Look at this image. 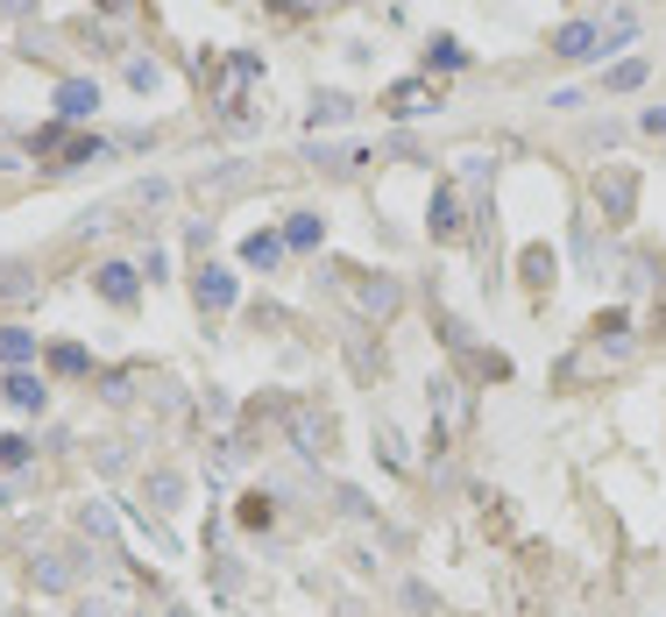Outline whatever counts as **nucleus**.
Masks as SVG:
<instances>
[{
    "instance_id": "f257e3e1",
    "label": "nucleus",
    "mask_w": 666,
    "mask_h": 617,
    "mask_svg": "<svg viewBox=\"0 0 666 617\" xmlns=\"http://www.w3.org/2000/svg\"><path fill=\"white\" fill-rule=\"evenodd\" d=\"M142 263H128V255H107V263H93V292L100 298H107V306L114 312H135V306H142Z\"/></svg>"
},
{
    "instance_id": "f03ea898",
    "label": "nucleus",
    "mask_w": 666,
    "mask_h": 617,
    "mask_svg": "<svg viewBox=\"0 0 666 617\" xmlns=\"http://www.w3.org/2000/svg\"><path fill=\"white\" fill-rule=\"evenodd\" d=\"M596 206L610 228H624L631 214H639V171H624V163H602L596 171Z\"/></svg>"
},
{
    "instance_id": "7ed1b4c3",
    "label": "nucleus",
    "mask_w": 666,
    "mask_h": 617,
    "mask_svg": "<svg viewBox=\"0 0 666 617\" xmlns=\"http://www.w3.org/2000/svg\"><path fill=\"white\" fill-rule=\"evenodd\" d=\"M192 298H199V312H234L241 277L227 263H199V270H192Z\"/></svg>"
},
{
    "instance_id": "20e7f679",
    "label": "nucleus",
    "mask_w": 666,
    "mask_h": 617,
    "mask_svg": "<svg viewBox=\"0 0 666 617\" xmlns=\"http://www.w3.org/2000/svg\"><path fill=\"white\" fill-rule=\"evenodd\" d=\"M461 214H468V192H461V178H440V185H433V206H426V228H433V242H453V235H461Z\"/></svg>"
},
{
    "instance_id": "39448f33",
    "label": "nucleus",
    "mask_w": 666,
    "mask_h": 617,
    "mask_svg": "<svg viewBox=\"0 0 666 617\" xmlns=\"http://www.w3.org/2000/svg\"><path fill=\"white\" fill-rule=\"evenodd\" d=\"M547 50L560 65H588V57H602V22H560Z\"/></svg>"
},
{
    "instance_id": "423d86ee",
    "label": "nucleus",
    "mask_w": 666,
    "mask_h": 617,
    "mask_svg": "<svg viewBox=\"0 0 666 617\" xmlns=\"http://www.w3.org/2000/svg\"><path fill=\"white\" fill-rule=\"evenodd\" d=\"M0 398H8L14 404V412H50V376H43V369H8V376H0Z\"/></svg>"
},
{
    "instance_id": "0eeeda50",
    "label": "nucleus",
    "mask_w": 666,
    "mask_h": 617,
    "mask_svg": "<svg viewBox=\"0 0 666 617\" xmlns=\"http://www.w3.org/2000/svg\"><path fill=\"white\" fill-rule=\"evenodd\" d=\"M79 568L85 561H71V553H36V561H28V582H36L43 596H71L79 590Z\"/></svg>"
},
{
    "instance_id": "6e6552de",
    "label": "nucleus",
    "mask_w": 666,
    "mask_h": 617,
    "mask_svg": "<svg viewBox=\"0 0 666 617\" xmlns=\"http://www.w3.org/2000/svg\"><path fill=\"white\" fill-rule=\"evenodd\" d=\"M50 107H57V122H93V114H100V85L93 79H57V100H50Z\"/></svg>"
},
{
    "instance_id": "1a4fd4ad",
    "label": "nucleus",
    "mask_w": 666,
    "mask_h": 617,
    "mask_svg": "<svg viewBox=\"0 0 666 617\" xmlns=\"http://www.w3.org/2000/svg\"><path fill=\"white\" fill-rule=\"evenodd\" d=\"M383 107L398 114V122H418V114L440 107V85H433V79H404V85H390V93H383Z\"/></svg>"
},
{
    "instance_id": "9d476101",
    "label": "nucleus",
    "mask_w": 666,
    "mask_h": 617,
    "mask_svg": "<svg viewBox=\"0 0 666 617\" xmlns=\"http://www.w3.org/2000/svg\"><path fill=\"white\" fill-rule=\"evenodd\" d=\"M185 469H149L142 476V496H149V511H185Z\"/></svg>"
},
{
    "instance_id": "9b49d317",
    "label": "nucleus",
    "mask_w": 666,
    "mask_h": 617,
    "mask_svg": "<svg viewBox=\"0 0 666 617\" xmlns=\"http://www.w3.org/2000/svg\"><path fill=\"white\" fill-rule=\"evenodd\" d=\"M284 255H291V249H284V228H255L249 242H241V263H249V270H263V277L284 263Z\"/></svg>"
},
{
    "instance_id": "f8f14e48",
    "label": "nucleus",
    "mask_w": 666,
    "mask_h": 617,
    "mask_svg": "<svg viewBox=\"0 0 666 617\" xmlns=\"http://www.w3.org/2000/svg\"><path fill=\"white\" fill-rule=\"evenodd\" d=\"M291 441H298V455H312V461H320L333 433H326V419L312 412V404H291Z\"/></svg>"
},
{
    "instance_id": "ddd939ff",
    "label": "nucleus",
    "mask_w": 666,
    "mask_h": 617,
    "mask_svg": "<svg viewBox=\"0 0 666 617\" xmlns=\"http://www.w3.org/2000/svg\"><path fill=\"white\" fill-rule=\"evenodd\" d=\"M355 306H361V312H376V320H390V312L404 306L398 277H361V284H355Z\"/></svg>"
},
{
    "instance_id": "4468645a",
    "label": "nucleus",
    "mask_w": 666,
    "mask_h": 617,
    "mask_svg": "<svg viewBox=\"0 0 666 617\" xmlns=\"http://www.w3.org/2000/svg\"><path fill=\"white\" fill-rule=\"evenodd\" d=\"M284 249H298V255H312V249H326V214H291L284 220Z\"/></svg>"
},
{
    "instance_id": "2eb2a0df",
    "label": "nucleus",
    "mask_w": 666,
    "mask_h": 617,
    "mask_svg": "<svg viewBox=\"0 0 666 617\" xmlns=\"http://www.w3.org/2000/svg\"><path fill=\"white\" fill-rule=\"evenodd\" d=\"M0 369H36V334H28L22 320L0 327Z\"/></svg>"
},
{
    "instance_id": "dca6fc26",
    "label": "nucleus",
    "mask_w": 666,
    "mask_h": 617,
    "mask_svg": "<svg viewBox=\"0 0 666 617\" xmlns=\"http://www.w3.org/2000/svg\"><path fill=\"white\" fill-rule=\"evenodd\" d=\"M100 157H114L107 135H71V142L57 149V171H85V163H100Z\"/></svg>"
},
{
    "instance_id": "f3484780",
    "label": "nucleus",
    "mask_w": 666,
    "mask_h": 617,
    "mask_svg": "<svg viewBox=\"0 0 666 617\" xmlns=\"http://www.w3.org/2000/svg\"><path fill=\"white\" fill-rule=\"evenodd\" d=\"M43 292V277L28 263H0V306H28Z\"/></svg>"
},
{
    "instance_id": "a211bd4d",
    "label": "nucleus",
    "mask_w": 666,
    "mask_h": 617,
    "mask_svg": "<svg viewBox=\"0 0 666 617\" xmlns=\"http://www.w3.org/2000/svg\"><path fill=\"white\" fill-rule=\"evenodd\" d=\"M43 363H50V376H71V384H79V376H93V349H85V341H57Z\"/></svg>"
},
{
    "instance_id": "6ab92c4d",
    "label": "nucleus",
    "mask_w": 666,
    "mask_h": 617,
    "mask_svg": "<svg viewBox=\"0 0 666 617\" xmlns=\"http://www.w3.org/2000/svg\"><path fill=\"white\" fill-rule=\"evenodd\" d=\"M306 122H312V135H320V128H347V122H355V100H347V93H312Z\"/></svg>"
},
{
    "instance_id": "aec40b11",
    "label": "nucleus",
    "mask_w": 666,
    "mask_h": 617,
    "mask_svg": "<svg viewBox=\"0 0 666 617\" xmlns=\"http://www.w3.org/2000/svg\"><path fill=\"white\" fill-rule=\"evenodd\" d=\"M79 533H85V539H107V547H114V539H120V511H114V504H85V511H79Z\"/></svg>"
},
{
    "instance_id": "412c9836",
    "label": "nucleus",
    "mask_w": 666,
    "mask_h": 617,
    "mask_svg": "<svg viewBox=\"0 0 666 617\" xmlns=\"http://www.w3.org/2000/svg\"><path fill=\"white\" fill-rule=\"evenodd\" d=\"M36 461V441L28 433H0V476H22Z\"/></svg>"
},
{
    "instance_id": "4be33fe9",
    "label": "nucleus",
    "mask_w": 666,
    "mask_h": 617,
    "mask_svg": "<svg viewBox=\"0 0 666 617\" xmlns=\"http://www.w3.org/2000/svg\"><path fill=\"white\" fill-rule=\"evenodd\" d=\"M645 71H653V57H624L602 71V93H631V85H645Z\"/></svg>"
},
{
    "instance_id": "5701e85b",
    "label": "nucleus",
    "mask_w": 666,
    "mask_h": 617,
    "mask_svg": "<svg viewBox=\"0 0 666 617\" xmlns=\"http://www.w3.org/2000/svg\"><path fill=\"white\" fill-rule=\"evenodd\" d=\"M241 525H249V533H269V525H277V504H269V490L241 496Z\"/></svg>"
},
{
    "instance_id": "b1692460",
    "label": "nucleus",
    "mask_w": 666,
    "mask_h": 617,
    "mask_svg": "<svg viewBox=\"0 0 666 617\" xmlns=\"http://www.w3.org/2000/svg\"><path fill=\"white\" fill-rule=\"evenodd\" d=\"M128 85H135V93H157V85H163V65H157V57H128Z\"/></svg>"
},
{
    "instance_id": "393cba45",
    "label": "nucleus",
    "mask_w": 666,
    "mask_h": 617,
    "mask_svg": "<svg viewBox=\"0 0 666 617\" xmlns=\"http://www.w3.org/2000/svg\"><path fill=\"white\" fill-rule=\"evenodd\" d=\"M163 199H171V178H142V185H128L120 206H163Z\"/></svg>"
},
{
    "instance_id": "a878e982",
    "label": "nucleus",
    "mask_w": 666,
    "mask_h": 617,
    "mask_svg": "<svg viewBox=\"0 0 666 617\" xmlns=\"http://www.w3.org/2000/svg\"><path fill=\"white\" fill-rule=\"evenodd\" d=\"M114 214H120V199H114V206H85V214L71 220V235H107V228H114Z\"/></svg>"
},
{
    "instance_id": "bb28decb",
    "label": "nucleus",
    "mask_w": 666,
    "mask_h": 617,
    "mask_svg": "<svg viewBox=\"0 0 666 617\" xmlns=\"http://www.w3.org/2000/svg\"><path fill=\"white\" fill-rule=\"evenodd\" d=\"M433 412H440V419H461V384H453V376H433Z\"/></svg>"
},
{
    "instance_id": "cd10ccee",
    "label": "nucleus",
    "mask_w": 666,
    "mask_h": 617,
    "mask_svg": "<svg viewBox=\"0 0 666 617\" xmlns=\"http://www.w3.org/2000/svg\"><path fill=\"white\" fill-rule=\"evenodd\" d=\"M426 50H433L426 65H440V71H461V65H468V50H461V43H453V36H433Z\"/></svg>"
},
{
    "instance_id": "c85d7f7f",
    "label": "nucleus",
    "mask_w": 666,
    "mask_h": 617,
    "mask_svg": "<svg viewBox=\"0 0 666 617\" xmlns=\"http://www.w3.org/2000/svg\"><path fill=\"white\" fill-rule=\"evenodd\" d=\"M135 263H142V277H149V284H163V277H171V249H163V242H149L142 255H135Z\"/></svg>"
},
{
    "instance_id": "c756f323",
    "label": "nucleus",
    "mask_w": 666,
    "mask_h": 617,
    "mask_svg": "<svg viewBox=\"0 0 666 617\" xmlns=\"http://www.w3.org/2000/svg\"><path fill=\"white\" fill-rule=\"evenodd\" d=\"M525 284H539V292L553 284V249H525Z\"/></svg>"
},
{
    "instance_id": "7c9ffc66",
    "label": "nucleus",
    "mask_w": 666,
    "mask_h": 617,
    "mask_svg": "<svg viewBox=\"0 0 666 617\" xmlns=\"http://www.w3.org/2000/svg\"><path fill=\"white\" fill-rule=\"evenodd\" d=\"M50 50H57V43L43 36V28H22V57H50Z\"/></svg>"
},
{
    "instance_id": "2f4dec72",
    "label": "nucleus",
    "mask_w": 666,
    "mask_h": 617,
    "mask_svg": "<svg viewBox=\"0 0 666 617\" xmlns=\"http://www.w3.org/2000/svg\"><path fill=\"white\" fill-rule=\"evenodd\" d=\"M128 384H135V376H128V369H114V376H107V384H100V398H114V404H128Z\"/></svg>"
},
{
    "instance_id": "473e14b6",
    "label": "nucleus",
    "mask_w": 666,
    "mask_h": 617,
    "mask_svg": "<svg viewBox=\"0 0 666 617\" xmlns=\"http://www.w3.org/2000/svg\"><path fill=\"white\" fill-rule=\"evenodd\" d=\"M71 617H120V610L107 604V596H79V610H71Z\"/></svg>"
},
{
    "instance_id": "72a5a7b5",
    "label": "nucleus",
    "mask_w": 666,
    "mask_h": 617,
    "mask_svg": "<svg viewBox=\"0 0 666 617\" xmlns=\"http://www.w3.org/2000/svg\"><path fill=\"white\" fill-rule=\"evenodd\" d=\"M341 511H347V518H369L376 504H369V496H361V490H341Z\"/></svg>"
},
{
    "instance_id": "f704fd0d",
    "label": "nucleus",
    "mask_w": 666,
    "mask_h": 617,
    "mask_svg": "<svg viewBox=\"0 0 666 617\" xmlns=\"http://www.w3.org/2000/svg\"><path fill=\"white\" fill-rule=\"evenodd\" d=\"M0 14H8V22H28V14H36V0H0Z\"/></svg>"
},
{
    "instance_id": "c9c22d12",
    "label": "nucleus",
    "mask_w": 666,
    "mask_h": 617,
    "mask_svg": "<svg viewBox=\"0 0 666 617\" xmlns=\"http://www.w3.org/2000/svg\"><path fill=\"white\" fill-rule=\"evenodd\" d=\"M277 14H312V8H326V0H269Z\"/></svg>"
},
{
    "instance_id": "e433bc0d",
    "label": "nucleus",
    "mask_w": 666,
    "mask_h": 617,
    "mask_svg": "<svg viewBox=\"0 0 666 617\" xmlns=\"http://www.w3.org/2000/svg\"><path fill=\"white\" fill-rule=\"evenodd\" d=\"M639 128H645V135H666V107H645V114H639Z\"/></svg>"
},
{
    "instance_id": "4c0bfd02",
    "label": "nucleus",
    "mask_w": 666,
    "mask_h": 617,
    "mask_svg": "<svg viewBox=\"0 0 666 617\" xmlns=\"http://www.w3.org/2000/svg\"><path fill=\"white\" fill-rule=\"evenodd\" d=\"M14 496H22V483L8 476V483H0V511H14Z\"/></svg>"
},
{
    "instance_id": "58836bf2",
    "label": "nucleus",
    "mask_w": 666,
    "mask_h": 617,
    "mask_svg": "<svg viewBox=\"0 0 666 617\" xmlns=\"http://www.w3.org/2000/svg\"><path fill=\"white\" fill-rule=\"evenodd\" d=\"M100 14H128V0H100Z\"/></svg>"
},
{
    "instance_id": "ea45409f",
    "label": "nucleus",
    "mask_w": 666,
    "mask_h": 617,
    "mask_svg": "<svg viewBox=\"0 0 666 617\" xmlns=\"http://www.w3.org/2000/svg\"><path fill=\"white\" fill-rule=\"evenodd\" d=\"M163 617H192V610H185V604H163Z\"/></svg>"
}]
</instances>
